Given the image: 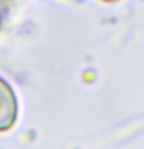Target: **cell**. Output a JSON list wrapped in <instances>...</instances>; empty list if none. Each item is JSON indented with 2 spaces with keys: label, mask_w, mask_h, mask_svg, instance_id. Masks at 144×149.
Listing matches in <instances>:
<instances>
[{
  "label": "cell",
  "mask_w": 144,
  "mask_h": 149,
  "mask_svg": "<svg viewBox=\"0 0 144 149\" xmlns=\"http://www.w3.org/2000/svg\"><path fill=\"white\" fill-rule=\"evenodd\" d=\"M19 102L12 87L0 78V132H6L16 124Z\"/></svg>",
  "instance_id": "obj_1"
},
{
  "label": "cell",
  "mask_w": 144,
  "mask_h": 149,
  "mask_svg": "<svg viewBox=\"0 0 144 149\" xmlns=\"http://www.w3.org/2000/svg\"><path fill=\"white\" fill-rule=\"evenodd\" d=\"M102 2H107V3H113V2H118V0H102Z\"/></svg>",
  "instance_id": "obj_2"
}]
</instances>
